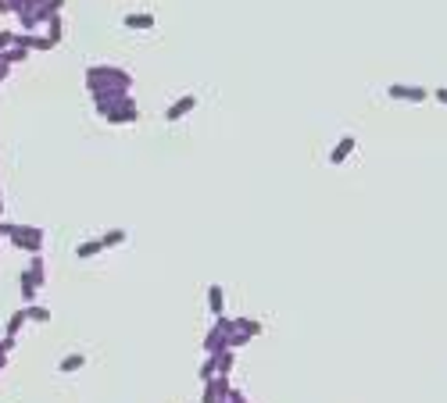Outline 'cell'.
Returning a JSON list of instances; mask_svg holds the SVG:
<instances>
[{"mask_svg":"<svg viewBox=\"0 0 447 403\" xmlns=\"http://www.w3.org/2000/svg\"><path fill=\"white\" fill-rule=\"evenodd\" d=\"M86 89H89V97H94L97 111L104 114L115 100L129 97L133 75L126 68H115V65H89L86 68Z\"/></svg>","mask_w":447,"mask_h":403,"instance_id":"cell-1","label":"cell"},{"mask_svg":"<svg viewBox=\"0 0 447 403\" xmlns=\"http://www.w3.org/2000/svg\"><path fill=\"white\" fill-rule=\"evenodd\" d=\"M43 243H47V232L40 225H15V232H11V246L25 250L29 257L43 254Z\"/></svg>","mask_w":447,"mask_h":403,"instance_id":"cell-2","label":"cell"},{"mask_svg":"<svg viewBox=\"0 0 447 403\" xmlns=\"http://www.w3.org/2000/svg\"><path fill=\"white\" fill-rule=\"evenodd\" d=\"M136 118H140V107H136V100H133V93H129V97H122V100H115V104L104 111V121H111V126H133Z\"/></svg>","mask_w":447,"mask_h":403,"instance_id":"cell-3","label":"cell"},{"mask_svg":"<svg viewBox=\"0 0 447 403\" xmlns=\"http://www.w3.org/2000/svg\"><path fill=\"white\" fill-rule=\"evenodd\" d=\"M430 93L433 89L411 86V82H390V86H386V97H390V100H404V104H423V100H430Z\"/></svg>","mask_w":447,"mask_h":403,"instance_id":"cell-4","label":"cell"},{"mask_svg":"<svg viewBox=\"0 0 447 403\" xmlns=\"http://www.w3.org/2000/svg\"><path fill=\"white\" fill-rule=\"evenodd\" d=\"M233 328H236V321H233V318H215V325L207 328L204 343H200V347H204V353H219V350H222V339H226Z\"/></svg>","mask_w":447,"mask_h":403,"instance_id":"cell-5","label":"cell"},{"mask_svg":"<svg viewBox=\"0 0 447 403\" xmlns=\"http://www.w3.org/2000/svg\"><path fill=\"white\" fill-rule=\"evenodd\" d=\"M229 393H233L229 375H215L212 382H204V396H200V403H226Z\"/></svg>","mask_w":447,"mask_h":403,"instance_id":"cell-6","label":"cell"},{"mask_svg":"<svg viewBox=\"0 0 447 403\" xmlns=\"http://www.w3.org/2000/svg\"><path fill=\"white\" fill-rule=\"evenodd\" d=\"M197 111V97L193 93H186V97H179L175 104H168V111H165V121H183L186 114H193Z\"/></svg>","mask_w":447,"mask_h":403,"instance_id":"cell-7","label":"cell"},{"mask_svg":"<svg viewBox=\"0 0 447 403\" xmlns=\"http://www.w3.org/2000/svg\"><path fill=\"white\" fill-rule=\"evenodd\" d=\"M18 293H22V303L29 307V303H36V293H40V282H36V278H33V271H22L18 275Z\"/></svg>","mask_w":447,"mask_h":403,"instance_id":"cell-8","label":"cell"},{"mask_svg":"<svg viewBox=\"0 0 447 403\" xmlns=\"http://www.w3.org/2000/svg\"><path fill=\"white\" fill-rule=\"evenodd\" d=\"M207 311H212V318H226V289L219 282L207 286Z\"/></svg>","mask_w":447,"mask_h":403,"instance_id":"cell-9","label":"cell"},{"mask_svg":"<svg viewBox=\"0 0 447 403\" xmlns=\"http://www.w3.org/2000/svg\"><path fill=\"white\" fill-rule=\"evenodd\" d=\"M354 146H358V139H354V136H344V139L330 150V165H344V161L351 158V150H354Z\"/></svg>","mask_w":447,"mask_h":403,"instance_id":"cell-10","label":"cell"},{"mask_svg":"<svg viewBox=\"0 0 447 403\" xmlns=\"http://www.w3.org/2000/svg\"><path fill=\"white\" fill-rule=\"evenodd\" d=\"M97 254H104V243H101V239H86V243L75 246V257H79V261H94Z\"/></svg>","mask_w":447,"mask_h":403,"instance_id":"cell-11","label":"cell"},{"mask_svg":"<svg viewBox=\"0 0 447 403\" xmlns=\"http://www.w3.org/2000/svg\"><path fill=\"white\" fill-rule=\"evenodd\" d=\"M126 29H154V15L151 11H140V15H126L122 18Z\"/></svg>","mask_w":447,"mask_h":403,"instance_id":"cell-12","label":"cell"},{"mask_svg":"<svg viewBox=\"0 0 447 403\" xmlns=\"http://www.w3.org/2000/svg\"><path fill=\"white\" fill-rule=\"evenodd\" d=\"M86 367V357L82 353H68L61 364H57V371H61V375H75V371H82Z\"/></svg>","mask_w":447,"mask_h":403,"instance_id":"cell-13","label":"cell"},{"mask_svg":"<svg viewBox=\"0 0 447 403\" xmlns=\"http://www.w3.org/2000/svg\"><path fill=\"white\" fill-rule=\"evenodd\" d=\"M47 40H50L54 47L65 40V22H61V15H54V18L47 22Z\"/></svg>","mask_w":447,"mask_h":403,"instance_id":"cell-14","label":"cell"},{"mask_svg":"<svg viewBox=\"0 0 447 403\" xmlns=\"http://www.w3.org/2000/svg\"><path fill=\"white\" fill-rule=\"evenodd\" d=\"M25 318H29V321H36V325H47V321H50L54 314H50V307H40V303H29V307H25Z\"/></svg>","mask_w":447,"mask_h":403,"instance_id":"cell-15","label":"cell"},{"mask_svg":"<svg viewBox=\"0 0 447 403\" xmlns=\"http://www.w3.org/2000/svg\"><path fill=\"white\" fill-rule=\"evenodd\" d=\"M129 239V232L126 229H108L104 236H101V243H104V250H111V246H122Z\"/></svg>","mask_w":447,"mask_h":403,"instance_id":"cell-16","label":"cell"},{"mask_svg":"<svg viewBox=\"0 0 447 403\" xmlns=\"http://www.w3.org/2000/svg\"><path fill=\"white\" fill-rule=\"evenodd\" d=\"M29 271H33V278H36V282H40V289H43V282H47V261H43V254L29 257Z\"/></svg>","mask_w":447,"mask_h":403,"instance_id":"cell-17","label":"cell"},{"mask_svg":"<svg viewBox=\"0 0 447 403\" xmlns=\"http://www.w3.org/2000/svg\"><path fill=\"white\" fill-rule=\"evenodd\" d=\"M215 375H219V357L207 353V360H204V364H200V371H197V379H200V382H212Z\"/></svg>","mask_w":447,"mask_h":403,"instance_id":"cell-18","label":"cell"},{"mask_svg":"<svg viewBox=\"0 0 447 403\" xmlns=\"http://www.w3.org/2000/svg\"><path fill=\"white\" fill-rule=\"evenodd\" d=\"M233 321H236V328H240V332H247V335H251V339H254V335H261V332H265V325H261V321H258V318H233Z\"/></svg>","mask_w":447,"mask_h":403,"instance_id":"cell-19","label":"cell"},{"mask_svg":"<svg viewBox=\"0 0 447 403\" xmlns=\"http://www.w3.org/2000/svg\"><path fill=\"white\" fill-rule=\"evenodd\" d=\"M68 4V0H43V8H40V18L43 22H50L54 15H61V8Z\"/></svg>","mask_w":447,"mask_h":403,"instance_id":"cell-20","label":"cell"},{"mask_svg":"<svg viewBox=\"0 0 447 403\" xmlns=\"http://www.w3.org/2000/svg\"><path fill=\"white\" fill-rule=\"evenodd\" d=\"M22 61H29V47H11V50L4 54V65H8V68L22 65Z\"/></svg>","mask_w":447,"mask_h":403,"instance_id":"cell-21","label":"cell"},{"mask_svg":"<svg viewBox=\"0 0 447 403\" xmlns=\"http://www.w3.org/2000/svg\"><path fill=\"white\" fill-rule=\"evenodd\" d=\"M25 321H29V318H25V307H22V311H15V314L8 318V332H4V335H15V339H18V332H22Z\"/></svg>","mask_w":447,"mask_h":403,"instance_id":"cell-22","label":"cell"},{"mask_svg":"<svg viewBox=\"0 0 447 403\" xmlns=\"http://www.w3.org/2000/svg\"><path fill=\"white\" fill-rule=\"evenodd\" d=\"M212 357H219V375H229V371H233V350H219Z\"/></svg>","mask_w":447,"mask_h":403,"instance_id":"cell-23","label":"cell"},{"mask_svg":"<svg viewBox=\"0 0 447 403\" xmlns=\"http://www.w3.org/2000/svg\"><path fill=\"white\" fill-rule=\"evenodd\" d=\"M15 350V335H4L0 339V353H11Z\"/></svg>","mask_w":447,"mask_h":403,"instance_id":"cell-24","label":"cell"},{"mask_svg":"<svg viewBox=\"0 0 447 403\" xmlns=\"http://www.w3.org/2000/svg\"><path fill=\"white\" fill-rule=\"evenodd\" d=\"M11 232H15V225H11V222H4V218H0V239H11Z\"/></svg>","mask_w":447,"mask_h":403,"instance_id":"cell-25","label":"cell"},{"mask_svg":"<svg viewBox=\"0 0 447 403\" xmlns=\"http://www.w3.org/2000/svg\"><path fill=\"white\" fill-rule=\"evenodd\" d=\"M433 97H437V100L447 107V86H437V89H433Z\"/></svg>","mask_w":447,"mask_h":403,"instance_id":"cell-26","label":"cell"},{"mask_svg":"<svg viewBox=\"0 0 447 403\" xmlns=\"http://www.w3.org/2000/svg\"><path fill=\"white\" fill-rule=\"evenodd\" d=\"M229 403H247V396H244L240 389H233V393H229Z\"/></svg>","mask_w":447,"mask_h":403,"instance_id":"cell-27","label":"cell"},{"mask_svg":"<svg viewBox=\"0 0 447 403\" xmlns=\"http://www.w3.org/2000/svg\"><path fill=\"white\" fill-rule=\"evenodd\" d=\"M8 72H11V68H0V82H4V79H8Z\"/></svg>","mask_w":447,"mask_h":403,"instance_id":"cell-28","label":"cell"},{"mask_svg":"<svg viewBox=\"0 0 447 403\" xmlns=\"http://www.w3.org/2000/svg\"><path fill=\"white\" fill-rule=\"evenodd\" d=\"M0 214H4V190H0Z\"/></svg>","mask_w":447,"mask_h":403,"instance_id":"cell-29","label":"cell"},{"mask_svg":"<svg viewBox=\"0 0 447 403\" xmlns=\"http://www.w3.org/2000/svg\"><path fill=\"white\" fill-rule=\"evenodd\" d=\"M33 4H40V8H43V0H33Z\"/></svg>","mask_w":447,"mask_h":403,"instance_id":"cell-30","label":"cell"},{"mask_svg":"<svg viewBox=\"0 0 447 403\" xmlns=\"http://www.w3.org/2000/svg\"><path fill=\"white\" fill-rule=\"evenodd\" d=\"M226 403H229V400H226Z\"/></svg>","mask_w":447,"mask_h":403,"instance_id":"cell-31","label":"cell"}]
</instances>
